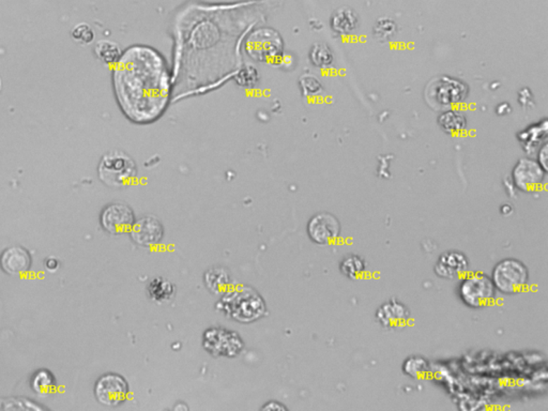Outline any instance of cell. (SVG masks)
Instances as JSON below:
<instances>
[{
	"label": "cell",
	"instance_id": "6da1fadb",
	"mask_svg": "<svg viewBox=\"0 0 548 411\" xmlns=\"http://www.w3.org/2000/svg\"><path fill=\"white\" fill-rule=\"evenodd\" d=\"M114 84L119 106L134 122L156 121L168 106V67L151 47H130L115 67Z\"/></svg>",
	"mask_w": 548,
	"mask_h": 411
},
{
	"label": "cell",
	"instance_id": "7a4b0ae2",
	"mask_svg": "<svg viewBox=\"0 0 548 411\" xmlns=\"http://www.w3.org/2000/svg\"><path fill=\"white\" fill-rule=\"evenodd\" d=\"M459 299L471 308H483L495 301L497 291L490 275L483 272H467L459 279Z\"/></svg>",
	"mask_w": 548,
	"mask_h": 411
},
{
	"label": "cell",
	"instance_id": "3957f363",
	"mask_svg": "<svg viewBox=\"0 0 548 411\" xmlns=\"http://www.w3.org/2000/svg\"><path fill=\"white\" fill-rule=\"evenodd\" d=\"M490 277L498 293L516 295L528 285L529 270L524 263L509 257L495 265Z\"/></svg>",
	"mask_w": 548,
	"mask_h": 411
},
{
	"label": "cell",
	"instance_id": "277c9868",
	"mask_svg": "<svg viewBox=\"0 0 548 411\" xmlns=\"http://www.w3.org/2000/svg\"><path fill=\"white\" fill-rule=\"evenodd\" d=\"M137 167L135 162L125 152L112 151L105 154L99 165L101 182L111 188H123L135 180Z\"/></svg>",
	"mask_w": 548,
	"mask_h": 411
},
{
	"label": "cell",
	"instance_id": "5b68a950",
	"mask_svg": "<svg viewBox=\"0 0 548 411\" xmlns=\"http://www.w3.org/2000/svg\"><path fill=\"white\" fill-rule=\"evenodd\" d=\"M247 54L257 63L275 65L284 53L283 39L277 30L263 27L255 30L245 43Z\"/></svg>",
	"mask_w": 548,
	"mask_h": 411
},
{
	"label": "cell",
	"instance_id": "8992f818",
	"mask_svg": "<svg viewBox=\"0 0 548 411\" xmlns=\"http://www.w3.org/2000/svg\"><path fill=\"white\" fill-rule=\"evenodd\" d=\"M468 89L463 82L450 77L434 80L426 90V98L432 106L447 108L459 104L465 99Z\"/></svg>",
	"mask_w": 548,
	"mask_h": 411
},
{
	"label": "cell",
	"instance_id": "52a82bcc",
	"mask_svg": "<svg viewBox=\"0 0 548 411\" xmlns=\"http://www.w3.org/2000/svg\"><path fill=\"white\" fill-rule=\"evenodd\" d=\"M223 302H228L224 310L239 322H242L243 308H245L248 322L259 320L265 311L263 299L254 291L232 293L230 297L226 296Z\"/></svg>",
	"mask_w": 548,
	"mask_h": 411
},
{
	"label": "cell",
	"instance_id": "ba28073f",
	"mask_svg": "<svg viewBox=\"0 0 548 411\" xmlns=\"http://www.w3.org/2000/svg\"><path fill=\"white\" fill-rule=\"evenodd\" d=\"M204 347L213 355L236 357L243 349V342L234 331L212 328L205 332Z\"/></svg>",
	"mask_w": 548,
	"mask_h": 411
},
{
	"label": "cell",
	"instance_id": "9c48e42d",
	"mask_svg": "<svg viewBox=\"0 0 548 411\" xmlns=\"http://www.w3.org/2000/svg\"><path fill=\"white\" fill-rule=\"evenodd\" d=\"M129 394V384L118 374H106L99 378L94 386V396L105 406L115 407L123 404Z\"/></svg>",
	"mask_w": 548,
	"mask_h": 411
},
{
	"label": "cell",
	"instance_id": "30bf717a",
	"mask_svg": "<svg viewBox=\"0 0 548 411\" xmlns=\"http://www.w3.org/2000/svg\"><path fill=\"white\" fill-rule=\"evenodd\" d=\"M308 235L319 246L333 244L341 236V224L331 213H317L309 221Z\"/></svg>",
	"mask_w": 548,
	"mask_h": 411
},
{
	"label": "cell",
	"instance_id": "8fae6325",
	"mask_svg": "<svg viewBox=\"0 0 548 411\" xmlns=\"http://www.w3.org/2000/svg\"><path fill=\"white\" fill-rule=\"evenodd\" d=\"M134 222L133 210L125 203H111L101 213V225L112 235H121L130 232Z\"/></svg>",
	"mask_w": 548,
	"mask_h": 411
},
{
	"label": "cell",
	"instance_id": "7c38bea8",
	"mask_svg": "<svg viewBox=\"0 0 548 411\" xmlns=\"http://www.w3.org/2000/svg\"><path fill=\"white\" fill-rule=\"evenodd\" d=\"M545 172L537 162L522 160L513 170V184L518 190L533 192L541 188L545 179Z\"/></svg>",
	"mask_w": 548,
	"mask_h": 411
},
{
	"label": "cell",
	"instance_id": "4fadbf2b",
	"mask_svg": "<svg viewBox=\"0 0 548 411\" xmlns=\"http://www.w3.org/2000/svg\"><path fill=\"white\" fill-rule=\"evenodd\" d=\"M468 270L467 256L463 252L453 250L442 253L434 267L437 277L444 279H461Z\"/></svg>",
	"mask_w": 548,
	"mask_h": 411
},
{
	"label": "cell",
	"instance_id": "5bb4252c",
	"mask_svg": "<svg viewBox=\"0 0 548 411\" xmlns=\"http://www.w3.org/2000/svg\"><path fill=\"white\" fill-rule=\"evenodd\" d=\"M130 234L135 244L149 248L156 246L162 240L164 228L156 217L148 215L134 222Z\"/></svg>",
	"mask_w": 548,
	"mask_h": 411
},
{
	"label": "cell",
	"instance_id": "9a60e30c",
	"mask_svg": "<svg viewBox=\"0 0 548 411\" xmlns=\"http://www.w3.org/2000/svg\"><path fill=\"white\" fill-rule=\"evenodd\" d=\"M375 316L382 328L391 330L403 327L409 320L410 311L403 302L390 299L377 308Z\"/></svg>",
	"mask_w": 548,
	"mask_h": 411
},
{
	"label": "cell",
	"instance_id": "2e32d148",
	"mask_svg": "<svg viewBox=\"0 0 548 411\" xmlns=\"http://www.w3.org/2000/svg\"><path fill=\"white\" fill-rule=\"evenodd\" d=\"M32 257L20 246H13L4 251L0 257V266L9 274H22L30 268Z\"/></svg>",
	"mask_w": 548,
	"mask_h": 411
},
{
	"label": "cell",
	"instance_id": "e0dca14e",
	"mask_svg": "<svg viewBox=\"0 0 548 411\" xmlns=\"http://www.w3.org/2000/svg\"><path fill=\"white\" fill-rule=\"evenodd\" d=\"M359 18L357 13L350 8H340L331 18V25L333 30L337 34H351L357 28Z\"/></svg>",
	"mask_w": 548,
	"mask_h": 411
},
{
	"label": "cell",
	"instance_id": "ac0fdd59",
	"mask_svg": "<svg viewBox=\"0 0 548 411\" xmlns=\"http://www.w3.org/2000/svg\"><path fill=\"white\" fill-rule=\"evenodd\" d=\"M94 54L98 59L106 65H117L120 61L123 53L117 43L109 40H101L94 46Z\"/></svg>",
	"mask_w": 548,
	"mask_h": 411
},
{
	"label": "cell",
	"instance_id": "d6986e66",
	"mask_svg": "<svg viewBox=\"0 0 548 411\" xmlns=\"http://www.w3.org/2000/svg\"><path fill=\"white\" fill-rule=\"evenodd\" d=\"M366 262L359 255H347L340 264V270L344 277L358 279L366 272Z\"/></svg>",
	"mask_w": 548,
	"mask_h": 411
},
{
	"label": "cell",
	"instance_id": "ffe728a7",
	"mask_svg": "<svg viewBox=\"0 0 548 411\" xmlns=\"http://www.w3.org/2000/svg\"><path fill=\"white\" fill-rule=\"evenodd\" d=\"M148 291L150 297L154 301L163 302L168 301L174 296L175 287L170 281H166L162 277H156L150 282Z\"/></svg>",
	"mask_w": 548,
	"mask_h": 411
},
{
	"label": "cell",
	"instance_id": "44dd1931",
	"mask_svg": "<svg viewBox=\"0 0 548 411\" xmlns=\"http://www.w3.org/2000/svg\"><path fill=\"white\" fill-rule=\"evenodd\" d=\"M403 371L410 377L419 378L428 371V362L424 358L413 355L405 360Z\"/></svg>",
	"mask_w": 548,
	"mask_h": 411
},
{
	"label": "cell",
	"instance_id": "7402d4cb",
	"mask_svg": "<svg viewBox=\"0 0 548 411\" xmlns=\"http://www.w3.org/2000/svg\"><path fill=\"white\" fill-rule=\"evenodd\" d=\"M32 389L39 394H49L55 388V380L53 375L46 369L37 372L32 378Z\"/></svg>",
	"mask_w": 548,
	"mask_h": 411
},
{
	"label": "cell",
	"instance_id": "603a6c76",
	"mask_svg": "<svg viewBox=\"0 0 548 411\" xmlns=\"http://www.w3.org/2000/svg\"><path fill=\"white\" fill-rule=\"evenodd\" d=\"M310 59L315 67L325 68L332 63L333 55L325 44H315L310 51Z\"/></svg>",
	"mask_w": 548,
	"mask_h": 411
},
{
	"label": "cell",
	"instance_id": "cb8c5ba5",
	"mask_svg": "<svg viewBox=\"0 0 548 411\" xmlns=\"http://www.w3.org/2000/svg\"><path fill=\"white\" fill-rule=\"evenodd\" d=\"M440 122L448 132H456V131L463 130L465 117L456 110H449L448 113H444L440 116Z\"/></svg>",
	"mask_w": 548,
	"mask_h": 411
},
{
	"label": "cell",
	"instance_id": "d4e9b609",
	"mask_svg": "<svg viewBox=\"0 0 548 411\" xmlns=\"http://www.w3.org/2000/svg\"><path fill=\"white\" fill-rule=\"evenodd\" d=\"M235 81L241 87H255L259 82V71L252 65H245L239 70L236 77H235Z\"/></svg>",
	"mask_w": 548,
	"mask_h": 411
},
{
	"label": "cell",
	"instance_id": "484cf974",
	"mask_svg": "<svg viewBox=\"0 0 548 411\" xmlns=\"http://www.w3.org/2000/svg\"><path fill=\"white\" fill-rule=\"evenodd\" d=\"M299 85H300L301 90H302V94L304 96H317L323 90V85H321L320 82L314 75H311V74L301 76L300 80H299Z\"/></svg>",
	"mask_w": 548,
	"mask_h": 411
},
{
	"label": "cell",
	"instance_id": "4316f807",
	"mask_svg": "<svg viewBox=\"0 0 548 411\" xmlns=\"http://www.w3.org/2000/svg\"><path fill=\"white\" fill-rule=\"evenodd\" d=\"M72 37L76 42L83 43V44H89L94 40V32L90 25L86 24V23H80V24L74 26L72 30Z\"/></svg>",
	"mask_w": 548,
	"mask_h": 411
},
{
	"label": "cell",
	"instance_id": "83f0119b",
	"mask_svg": "<svg viewBox=\"0 0 548 411\" xmlns=\"http://www.w3.org/2000/svg\"><path fill=\"white\" fill-rule=\"evenodd\" d=\"M387 27H385V25H383L382 20H379L378 23L376 24V30L378 32V36L381 37H388V36H392L393 32H395V28H397V25H395V23L393 22V20H387Z\"/></svg>",
	"mask_w": 548,
	"mask_h": 411
},
{
	"label": "cell",
	"instance_id": "f1b7e54d",
	"mask_svg": "<svg viewBox=\"0 0 548 411\" xmlns=\"http://www.w3.org/2000/svg\"><path fill=\"white\" fill-rule=\"evenodd\" d=\"M294 57L289 54H284V53L279 57L277 63H275V65H280V67L284 68V69H290V68L294 67Z\"/></svg>",
	"mask_w": 548,
	"mask_h": 411
},
{
	"label": "cell",
	"instance_id": "f546056e",
	"mask_svg": "<svg viewBox=\"0 0 548 411\" xmlns=\"http://www.w3.org/2000/svg\"><path fill=\"white\" fill-rule=\"evenodd\" d=\"M46 266L49 270H53V269L57 268V267H58V263H57L56 260L51 258V260H47Z\"/></svg>",
	"mask_w": 548,
	"mask_h": 411
},
{
	"label": "cell",
	"instance_id": "4dcf8cb0",
	"mask_svg": "<svg viewBox=\"0 0 548 411\" xmlns=\"http://www.w3.org/2000/svg\"><path fill=\"white\" fill-rule=\"evenodd\" d=\"M0 89H1V80H0Z\"/></svg>",
	"mask_w": 548,
	"mask_h": 411
}]
</instances>
